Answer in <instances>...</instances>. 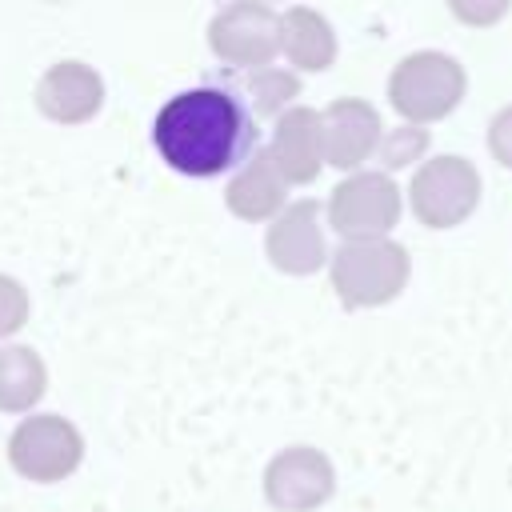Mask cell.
<instances>
[{"label": "cell", "mask_w": 512, "mask_h": 512, "mask_svg": "<svg viewBox=\"0 0 512 512\" xmlns=\"http://www.w3.org/2000/svg\"><path fill=\"white\" fill-rule=\"evenodd\" d=\"M152 144L160 160L192 180L240 168L252 156L256 128L240 96L228 88H188L168 96L152 120Z\"/></svg>", "instance_id": "obj_1"}, {"label": "cell", "mask_w": 512, "mask_h": 512, "mask_svg": "<svg viewBox=\"0 0 512 512\" xmlns=\"http://www.w3.org/2000/svg\"><path fill=\"white\" fill-rule=\"evenodd\" d=\"M412 260L396 240H344L328 256V276L344 308H380L408 284Z\"/></svg>", "instance_id": "obj_2"}, {"label": "cell", "mask_w": 512, "mask_h": 512, "mask_svg": "<svg viewBox=\"0 0 512 512\" xmlns=\"http://www.w3.org/2000/svg\"><path fill=\"white\" fill-rule=\"evenodd\" d=\"M468 76L464 64L448 52H412L404 56L392 76H388V104L408 120V124H432L444 120L448 112H456V104L464 100Z\"/></svg>", "instance_id": "obj_3"}, {"label": "cell", "mask_w": 512, "mask_h": 512, "mask_svg": "<svg viewBox=\"0 0 512 512\" xmlns=\"http://www.w3.org/2000/svg\"><path fill=\"white\" fill-rule=\"evenodd\" d=\"M412 212L424 228H456L464 224L480 204V172L464 156H432L416 168L408 184Z\"/></svg>", "instance_id": "obj_4"}, {"label": "cell", "mask_w": 512, "mask_h": 512, "mask_svg": "<svg viewBox=\"0 0 512 512\" xmlns=\"http://www.w3.org/2000/svg\"><path fill=\"white\" fill-rule=\"evenodd\" d=\"M8 460L24 480L36 484H56L64 476H72L84 460V436L72 420L56 416V412H40V416H24L16 424V432L8 436Z\"/></svg>", "instance_id": "obj_5"}, {"label": "cell", "mask_w": 512, "mask_h": 512, "mask_svg": "<svg viewBox=\"0 0 512 512\" xmlns=\"http://www.w3.org/2000/svg\"><path fill=\"white\" fill-rule=\"evenodd\" d=\"M328 224L344 240H388L400 224V188L380 172H352L328 196Z\"/></svg>", "instance_id": "obj_6"}, {"label": "cell", "mask_w": 512, "mask_h": 512, "mask_svg": "<svg viewBox=\"0 0 512 512\" xmlns=\"http://www.w3.org/2000/svg\"><path fill=\"white\" fill-rule=\"evenodd\" d=\"M208 44L228 68H268L280 52V12L256 0H232L212 16Z\"/></svg>", "instance_id": "obj_7"}, {"label": "cell", "mask_w": 512, "mask_h": 512, "mask_svg": "<svg viewBox=\"0 0 512 512\" xmlns=\"http://www.w3.org/2000/svg\"><path fill=\"white\" fill-rule=\"evenodd\" d=\"M336 492V468L320 448L292 444L264 468V496L280 512H312Z\"/></svg>", "instance_id": "obj_8"}, {"label": "cell", "mask_w": 512, "mask_h": 512, "mask_svg": "<svg viewBox=\"0 0 512 512\" xmlns=\"http://www.w3.org/2000/svg\"><path fill=\"white\" fill-rule=\"evenodd\" d=\"M264 252L272 268L288 276H312L328 264L324 248V224H320V204L316 200H292L280 208V216L268 224Z\"/></svg>", "instance_id": "obj_9"}, {"label": "cell", "mask_w": 512, "mask_h": 512, "mask_svg": "<svg viewBox=\"0 0 512 512\" xmlns=\"http://www.w3.org/2000/svg\"><path fill=\"white\" fill-rule=\"evenodd\" d=\"M324 128V164L356 172L376 148H380V112L368 100L340 96L320 112Z\"/></svg>", "instance_id": "obj_10"}, {"label": "cell", "mask_w": 512, "mask_h": 512, "mask_svg": "<svg viewBox=\"0 0 512 512\" xmlns=\"http://www.w3.org/2000/svg\"><path fill=\"white\" fill-rule=\"evenodd\" d=\"M268 156H272L276 172L284 176V184H312L324 164L320 112L304 108V104H292L288 112H280L272 140H268Z\"/></svg>", "instance_id": "obj_11"}, {"label": "cell", "mask_w": 512, "mask_h": 512, "mask_svg": "<svg viewBox=\"0 0 512 512\" xmlns=\"http://www.w3.org/2000/svg\"><path fill=\"white\" fill-rule=\"evenodd\" d=\"M104 104V80L84 60L52 64L36 84V108L56 124H84Z\"/></svg>", "instance_id": "obj_12"}, {"label": "cell", "mask_w": 512, "mask_h": 512, "mask_svg": "<svg viewBox=\"0 0 512 512\" xmlns=\"http://www.w3.org/2000/svg\"><path fill=\"white\" fill-rule=\"evenodd\" d=\"M284 176L276 172L268 148H252V156L232 172L224 188V204L240 220H276L284 208Z\"/></svg>", "instance_id": "obj_13"}, {"label": "cell", "mask_w": 512, "mask_h": 512, "mask_svg": "<svg viewBox=\"0 0 512 512\" xmlns=\"http://www.w3.org/2000/svg\"><path fill=\"white\" fill-rule=\"evenodd\" d=\"M280 52L300 72H324L336 60V32L316 8L292 4L280 12Z\"/></svg>", "instance_id": "obj_14"}, {"label": "cell", "mask_w": 512, "mask_h": 512, "mask_svg": "<svg viewBox=\"0 0 512 512\" xmlns=\"http://www.w3.org/2000/svg\"><path fill=\"white\" fill-rule=\"evenodd\" d=\"M48 392V368L28 344H0V412H32Z\"/></svg>", "instance_id": "obj_15"}, {"label": "cell", "mask_w": 512, "mask_h": 512, "mask_svg": "<svg viewBox=\"0 0 512 512\" xmlns=\"http://www.w3.org/2000/svg\"><path fill=\"white\" fill-rule=\"evenodd\" d=\"M300 96V80L288 72V68H256L244 76V100L256 116H280L292 108V100Z\"/></svg>", "instance_id": "obj_16"}, {"label": "cell", "mask_w": 512, "mask_h": 512, "mask_svg": "<svg viewBox=\"0 0 512 512\" xmlns=\"http://www.w3.org/2000/svg\"><path fill=\"white\" fill-rule=\"evenodd\" d=\"M424 148H428V132H424V128H416V124H400V128H392V132H384V136H380L376 156H380V164L392 172V168H404V164L420 160V156H424Z\"/></svg>", "instance_id": "obj_17"}, {"label": "cell", "mask_w": 512, "mask_h": 512, "mask_svg": "<svg viewBox=\"0 0 512 512\" xmlns=\"http://www.w3.org/2000/svg\"><path fill=\"white\" fill-rule=\"evenodd\" d=\"M28 308H32L28 288L16 276L0 272V340L12 336V332H20L28 324Z\"/></svg>", "instance_id": "obj_18"}, {"label": "cell", "mask_w": 512, "mask_h": 512, "mask_svg": "<svg viewBox=\"0 0 512 512\" xmlns=\"http://www.w3.org/2000/svg\"><path fill=\"white\" fill-rule=\"evenodd\" d=\"M488 152H492L504 168H512V104L492 116V124H488Z\"/></svg>", "instance_id": "obj_19"}, {"label": "cell", "mask_w": 512, "mask_h": 512, "mask_svg": "<svg viewBox=\"0 0 512 512\" xmlns=\"http://www.w3.org/2000/svg\"><path fill=\"white\" fill-rule=\"evenodd\" d=\"M508 12L504 0H488V4H468V0H452V16H460L464 24H492Z\"/></svg>", "instance_id": "obj_20"}]
</instances>
